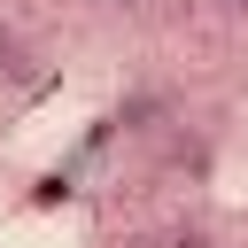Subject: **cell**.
I'll return each instance as SVG.
<instances>
[{"label":"cell","mask_w":248,"mask_h":248,"mask_svg":"<svg viewBox=\"0 0 248 248\" xmlns=\"http://www.w3.org/2000/svg\"><path fill=\"white\" fill-rule=\"evenodd\" d=\"M108 8H140V0H108Z\"/></svg>","instance_id":"cell-5"},{"label":"cell","mask_w":248,"mask_h":248,"mask_svg":"<svg viewBox=\"0 0 248 248\" xmlns=\"http://www.w3.org/2000/svg\"><path fill=\"white\" fill-rule=\"evenodd\" d=\"M116 124L124 132H163V124H178V108H170V93H132L116 108Z\"/></svg>","instance_id":"cell-1"},{"label":"cell","mask_w":248,"mask_h":248,"mask_svg":"<svg viewBox=\"0 0 248 248\" xmlns=\"http://www.w3.org/2000/svg\"><path fill=\"white\" fill-rule=\"evenodd\" d=\"M163 248H225V232H217V225H202V217H186V225H170V232H163Z\"/></svg>","instance_id":"cell-3"},{"label":"cell","mask_w":248,"mask_h":248,"mask_svg":"<svg viewBox=\"0 0 248 248\" xmlns=\"http://www.w3.org/2000/svg\"><path fill=\"white\" fill-rule=\"evenodd\" d=\"M31 78H39V46L0 23V85H31Z\"/></svg>","instance_id":"cell-2"},{"label":"cell","mask_w":248,"mask_h":248,"mask_svg":"<svg viewBox=\"0 0 248 248\" xmlns=\"http://www.w3.org/2000/svg\"><path fill=\"white\" fill-rule=\"evenodd\" d=\"M217 8H225V16H248V0H217Z\"/></svg>","instance_id":"cell-4"}]
</instances>
